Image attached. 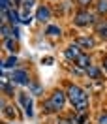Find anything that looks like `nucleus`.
<instances>
[{
  "instance_id": "nucleus-5",
  "label": "nucleus",
  "mask_w": 107,
  "mask_h": 124,
  "mask_svg": "<svg viewBox=\"0 0 107 124\" xmlns=\"http://www.w3.org/2000/svg\"><path fill=\"white\" fill-rule=\"evenodd\" d=\"M75 43L83 51H90V49H96V45H98V41H96V38L94 36H90V34H86V36H79V38L75 39Z\"/></svg>"
},
{
  "instance_id": "nucleus-18",
  "label": "nucleus",
  "mask_w": 107,
  "mask_h": 124,
  "mask_svg": "<svg viewBox=\"0 0 107 124\" xmlns=\"http://www.w3.org/2000/svg\"><path fill=\"white\" fill-rule=\"evenodd\" d=\"M75 4L79 6V9H88L92 4H96V0H75Z\"/></svg>"
},
{
  "instance_id": "nucleus-9",
  "label": "nucleus",
  "mask_w": 107,
  "mask_h": 124,
  "mask_svg": "<svg viewBox=\"0 0 107 124\" xmlns=\"http://www.w3.org/2000/svg\"><path fill=\"white\" fill-rule=\"evenodd\" d=\"M73 64H75L77 68H81V70L86 71V70H88V68L92 66V60H90V56H88L86 53H83V54H81V56H79L75 62H73Z\"/></svg>"
},
{
  "instance_id": "nucleus-13",
  "label": "nucleus",
  "mask_w": 107,
  "mask_h": 124,
  "mask_svg": "<svg viewBox=\"0 0 107 124\" xmlns=\"http://www.w3.org/2000/svg\"><path fill=\"white\" fill-rule=\"evenodd\" d=\"M2 115L6 118H15V111H13V105H8L6 98L2 100Z\"/></svg>"
},
{
  "instance_id": "nucleus-14",
  "label": "nucleus",
  "mask_w": 107,
  "mask_h": 124,
  "mask_svg": "<svg viewBox=\"0 0 107 124\" xmlns=\"http://www.w3.org/2000/svg\"><path fill=\"white\" fill-rule=\"evenodd\" d=\"M96 13L99 17H107V0H96Z\"/></svg>"
},
{
  "instance_id": "nucleus-1",
  "label": "nucleus",
  "mask_w": 107,
  "mask_h": 124,
  "mask_svg": "<svg viewBox=\"0 0 107 124\" xmlns=\"http://www.w3.org/2000/svg\"><path fill=\"white\" fill-rule=\"evenodd\" d=\"M66 94H68V100L73 105L77 115H84L88 111V94H86V90L83 86L75 85V83H68Z\"/></svg>"
},
{
  "instance_id": "nucleus-21",
  "label": "nucleus",
  "mask_w": 107,
  "mask_h": 124,
  "mask_svg": "<svg viewBox=\"0 0 107 124\" xmlns=\"http://www.w3.org/2000/svg\"><path fill=\"white\" fill-rule=\"evenodd\" d=\"M96 124H107V111H101L96 118Z\"/></svg>"
},
{
  "instance_id": "nucleus-15",
  "label": "nucleus",
  "mask_w": 107,
  "mask_h": 124,
  "mask_svg": "<svg viewBox=\"0 0 107 124\" xmlns=\"http://www.w3.org/2000/svg\"><path fill=\"white\" fill-rule=\"evenodd\" d=\"M4 49H6L9 54H11V53L15 54V53H17V39H15V38H8V39H4Z\"/></svg>"
},
{
  "instance_id": "nucleus-4",
  "label": "nucleus",
  "mask_w": 107,
  "mask_h": 124,
  "mask_svg": "<svg viewBox=\"0 0 107 124\" xmlns=\"http://www.w3.org/2000/svg\"><path fill=\"white\" fill-rule=\"evenodd\" d=\"M9 79H11L13 83H17V85H23V86H30V83H32L26 70H11Z\"/></svg>"
},
{
  "instance_id": "nucleus-11",
  "label": "nucleus",
  "mask_w": 107,
  "mask_h": 124,
  "mask_svg": "<svg viewBox=\"0 0 107 124\" xmlns=\"http://www.w3.org/2000/svg\"><path fill=\"white\" fill-rule=\"evenodd\" d=\"M45 36L47 38H60L62 36V28L58 24H49L45 28Z\"/></svg>"
},
{
  "instance_id": "nucleus-20",
  "label": "nucleus",
  "mask_w": 107,
  "mask_h": 124,
  "mask_svg": "<svg viewBox=\"0 0 107 124\" xmlns=\"http://www.w3.org/2000/svg\"><path fill=\"white\" fill-rule=\"evenodd\" d=\"M15 4H19V6H21V8H32V6H34V4H36V0H15Z\"/></svg>"
},
{
  "instance_id": "nucleus-8",
  "label": "nucleus",
  "mask_w": 107,
  "mask_h": 124,
  "mask_svg": "<svg viewBox=\"0 0 107 124\" xmlns=\"http://www.w3.org/2000/svg\"><path fill=\"white\" fill-rule=\"evenodd\" d=\"M19 103H21V107L24 109L26 116H32V115H34V111H32V98H30V94L19 92Z\"/></svg>"
},
{
  "instance_id": "nucleus-22",
  "label": "nucleus",
  "mask_w": 107,
  "mask_h": 124,
  "mask_svg": "<svg viewBox=\"0 0 107 124\" xmlns=\"http://www.w3.org/2000/svg\"><path fill=\"white\" fill-rule=\"evenodd\" d=\"M30 90H32V94H39V92H41V86L34 81V83H30Z\"/></svg>"
},
{
  "instance_id": "nucleus-6",
  "label": "nucleus",
  "mask_w": 107,
  "mask_h": 124,
  "mask_svg": "<svg viewBox=\"0 0 107 124\" xmlns=\"http://www.w3.org/2000/svg\"><path fill=\"white\" fill-rule=\"evenodd\" d=\"M81 54H83V49L77 45L75 41H71V43H69V45L64 49V56H66L68 60H71V62H75L77 58L81 56Z\"/></svg>"
},
{
  "instance_id": "nucleus-3",
  "label": "nucleus",
  "mask_w": 107,
  "mask_h": 124,
  "mask_svg": "<svg viewBox=\"0 0 107 124\" xmlns=\"http://www.w3.org/2000/svg\"><path fill=\"white\" fill-rule=\"evenodd\" d=\"M99 21H101L99 15L90 11V9H79L73 15V24L77 28H90V26H96Z\"/></svg>"
},
{
  "instance_id": "nucleus-10",
  "label": "nucleus",
  "mask_w": 107,
  "mask_h": 124,
  "mask_svg": "<svg viewBox=\"0 0 107 124\" xmlns=\"http://www.w3.org/2000/svg\"><path fill=\"white\" fill-rule=\"evenodd\" d=\"M86 77H90L92 81H101V68H98L96 64H92L86 70Z\"/></svg>"
},
{
  "instance_id": "nucleus-7",
  "label": "nucleus",
  "mask_w": 107,
  "mask_h": 124,
  "mask_svg": "<svg viewBox=\"0 0 107 124\" xmlns=\"http://www.w3.org/2000/svg\"><path fill=\"white\" fill-rule=\"evenodd\" d=\"M36 19H38L39 23H47L49 19H53V11H51V8H49L47 4L38 6V9H36Z\"/></svg>"
},
{
  "instance_id": "nucleus-24",
  "label": "nucleus",
  "mask_w": 107,
  "mask_h": 124,
  "mask_svg": "<svg viewBox=\"0 0 107 124\" xmlns=\"http://www.w3.org/2000/svg\"><path fill=\"white\" fill-rule=\"evenodd\" d=\"M43 62H45V64H51V62H53V58H51V56H47V58H43Z\"/></svg>"
},
{
  "instance_id": "nucleus-17",
  "label": "nucleus",
  "mask_w": 107,
  "mask_h": 124,
  "mask_svg": "<svg viewBox=\"0 0 107 124\" xmlns=\"http://www.w3.org/2000/svg\"><path fill=\"white\" fill-rule=\"evenodd\" d=\"M19 19H21V23H23V24H30V23H32V15L28 13V9H26V8L21 9V13H19Z\"/></svg>"
},
{
  "instance_id": "nucleus-2",
  "label": "nucleus",
  "mask_w": 107,
  "mask_h": 124,
  "mask_svg": "<svg viewBox=\"0 0 107 124\" xmlns=\"http://www.w3.org/2000/svg\"><path fill=\"white\" fill-rule=\"evenodd\" d=\"M66 101H68V94L66 90H60V88H54L51 96L43 101V111H45L47 115H56V113H60L64 105H66Z\"/></svg>"
},
{
  "instance_id": "nucleus-16",
  "label": "nucleus",
  "mask_w": 107,
  "mask_h": 124,
  "mask_svg": "<svg viewBox=\"0 0 107 124\" xmlns=\"http://www.w3.org/2000/svg\"><path fill=\"white\" fill-rule=\"evenodd\" d=\"M15 66H17V56H15V54H13V56L9 54L8 58L4 60V64H2V70H4V71H6V70H13Z\"/></svg>"
},
{
  "instance_id": "nucleus-19",
  "label": "nucleus",
  "mask_w": 107,
  "mask_h": 124,
  "mask_svg": "<svg viewBox=\"0 0 107 124\" xmlns=\"http://www.w3.org/2000/svg\"><path fill=\"white\" fill-rule=\"evenodd\" d=\"M54 124H75V118L73 116H58Z\"/></svg>"
},
{
  "instance_id": "nucleus-23",
  "label": "nucleus",
  "mask_w": 107,
  "mask_h": 124,
  "mask_svg": "<svg viewBox=\"0 0 107 124\" xmlns=\"http://www.w3.org/2000/svg\"><path fill=\"white\" fill-rule=\"evenodd\" d=\"M101 66H103V70L107 71V56H105V58H103V62H101Z\"/></svg>"
},
{
  "instance_id": "nucleus-12",
  "label": "nucleus",
  "mask_w": 107,
  "mask_h": 124,
  "mask_svg": "<svg viewBox=\"0 0 107 124\" xmlns=\"http://www.w3.org/2000/svg\"><path fill=\"white\" fill-rule=\"evenodd\" d=\"M94 28H96V34H98L101 39H107V17H105V19H101Z\"/></svg>"
}]
</instances>
